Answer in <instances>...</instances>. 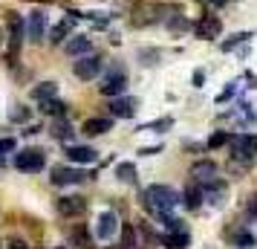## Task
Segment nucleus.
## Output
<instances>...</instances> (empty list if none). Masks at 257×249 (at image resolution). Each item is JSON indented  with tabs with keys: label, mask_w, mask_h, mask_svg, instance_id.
Returning a JSON list of instances; mask_svg holds the SVG:
<instances>
[{
	"label": "nucleus",
	"mask_w": 257,
	"mask_h": 249,
	"mask_svg": "<svg viewBox=\"0 0 257 249\" xmlns=\"http://www.w3.org/2000/svg\"><path fill=\"white\" fill-rule=\"evenodd\" d=\"M55 93H58V84H55V81H41L38 87H32V99H35V102L55 99Z\"/></svg>",
	"instance_id": "20"
},
{
	"label": "nucleus",
	"mask_w": 257,
	"mask_h": 249,
	"mask_svg": "<svg viewBox=\"0 0 257 249\" xmlns=\"http://www.w3.org/2000/svg\"><path fill=\"white\" fill-rule=\"evenodd\" d=\"M188 229H182V232H168V235L162 237V243L168 249H188Z\"/></svg>",
	"instance_id": "19"
},
{
	"label": "nucleus",
	"mask_w": 257,
	"mask_h": 249,
	"mask_svg": "<svg viewBox=\"0 0 257 249\" xmlns=\"http://www.w3.org/2000/svg\"><path fill=\"white\" fill-rule=\"evenodd\" d=\"M139 58H145L142 64H156L159 61V52L156 49H139Z\"/></svg>",
	"instance_id": "30"
},
{
	"label": "nucleus",
	"mask_w": 257,
	"mask_h": 249,
	"mask_svg": "<svg viewBox=\"0 0 257 249\" xmlns=\"http://www.w3.org/2000/svg\"><path fill=\"white\" fill-rule=\"evenodd\" d=\"M29 119V110L26 107H15L12 110V122H26Z\"/></svg>",
	"instance_id": "32"
},
{
	"label": "nucleus",
	"mask_w": 257,
	"mask_h": 249,
	"mask_svg": "<svg viewBox=\"0 0 257 249\" xmlns=\"http://www.w3.org/2000/svg\"><path fill=\"white\" fill-rule=\"evenodd\" d=\"M194 32H197V38H202V41L220 38V32H222V21L217 18V15H202V18L197 21V26H194Z\"/></svg>",
	"instance_id": "9"
},
{
	"label": "nucleus",
	"mask_w": 257,
	"mask_h": 249,
	"mask_svg": "<svg viewBox=\"0 0 257 249\" xmlns=\"http://www.w3.org/2000/svg\"><path fill=\"white\" fill-rule=\"evenodd\" d=\"M72 133H75V131H72V125L64 116L52 125V136H55V139H61V142H70L72 145Z\"/></svg>",
	"instance_id": "21"
},
{
	"label": "nucleus",
	"mask_w": 257,
	"mask_h": 249,
	"mask_svg": "<svg viewBox=\"0 0 257 249\" xmlns=\"http://www.w3.org/2000/svg\"><path fill=\"white\" fill-rule=\"evenodd\" d=\"M124 90H127V75H124V70H121V67H116V70L107 72L104 84H101V96L116 99V96H121Z\"/></svg>",
	"instance_id": "6"
},
{
	"label": "nucleus",
	"mask_w": 257,
	"mask_h": 249,
	"mask_svg": "<svg viewBox=\"0 0 257 249\" xmlns=\"http://www.w3.org/2000/svg\"><path fill=\"white\" fill-rule=\"evenodd\" d=\"M55 209H58L64 217H78V214L87 212V200L78 197V194H67V197H58Z\"/></svg>",
	"instance_id": "10"
},
{
	"label": "nucleus",
	"mask_w": 257,
	"mask_h": 249,
	"mask_svg": "<svg viewBox=\"0 0 257 249\" xmlns=\"http://www.w3.org/2000/svg\"><path fill=\"white\" fill-rule=\"evenodd\" d=\"M248 214H251V217H257V191L248 197Z\"/></svg>",
	"instance_id": "34"
},
{
	"label": "nucleus",
	"mask_w": 257,
	"mask_h": 249,
	"mask_svg": "<svg viewBox=\"0 0 257 249\" xmlns=\"http://www.w3.org/2000/svg\"><path fill=\"white\" fill-rule=\"evenodd\" d=\"M182 203V197L176 194L171 186H162V183H156V186H148V189L142 191V206L148 209L151 214L156 217H162V214H171Z\"/></svg>",
	"instance_id": "1"
},
{
	"label": "nucleus",
	"mask_w": 257,
	"mask_h": 249,
	"mask_svg": "<svg viewBox=\"0 0 257 249\" xmlns=\"http://www.w3.org/2000/svg\"><path fill=\"white\" fill-rule=\"evenodd\" d=\"M116 229H118L116 212H101V217H98V226H95V235L101 237V240H110V237L116 235Z\"/></svg>",
	"instance_id": "15"
},
{
	"label": "nucleus",
	"mask_w": 257,
	"mask_h": 249,
	"mask_svg": "<svg viewBox=\"0 0 257 249\" xmlns=\"http://www.w3.org/2000/svg\"><path fill=\"white\" fill-rule=\"evenodd\" d=\"M67 159H70L72 165H93L95 159H98V151L90 148V145H67Z\"/></svg>",
	"instance_id": "8"
},
{
	"label": "nucleus",
	"mask_w": 257,
	"mask_h": 249,
	"mask_svg": "<svg viewBox=\"0 0 257 249\" xmlns=\"http://www.w3.org/2000/svg\"><path fill=\"white\" fill-rule=\"evenodd\" d=\"M171 125H174V119H171V116H165V119H159V122H153V125H148L145 131H156V133H162V131H168Z\"/></svg>",
	"instance_id": "28"
},
{
	"label": "nucleus",
	"mask_w": 257,
	"mask_h": 249,
	"mask_svg": "<svg viewBox=\"0 0 257 249\" xmlns=\"http://www.w3.org/2000/svg\"><path fill=\"white\" fill-rule=\"evenodd\" d=\"M228 142H231V133L228 131H217L208 139V151H217V148H222V145H228Z\"/></svg>",
	"instance_id": "27"
},
{
	"label": "nucleus",
	"mask_w": 257,
	"mask_h": 249,
	"mask_svg": "<svg viewBox=\"0 0 257 249\" xmlns=\"http://www.w3.org/2000/svg\"><path fill=\"white\" fill-rule=\"evenodd\" d=\"M58 249H67V246H58Z\"/></svg>",
	"instance_id": "39"
},
{
	"label": "nucleus",
	"mask_w": 257,
	"mask_h": 249,
	"mask_svg": "<svg viewBox=\"0 0 257 249\" xmlns=\"http://www.w3.org/2000/svg\"><path fill=\"white\" fill-rule=\"evenodd\" d=\"M205 200V189H202V183H188L185 191H182V203H185V209H199Z\"/></svg>",
	"instance_id": "14"
},
{
	"label": "nucleus",
	"mask_w": 257,
	"mask_h": 249,
	"mask_svg": "<svg viewBox=\"0 0 257 249\" xmlns=\"http://www.w3.org/2000/svg\"><path fill=\"white\" fill-rule=\"evenodd\" d=\"M64 52L70 55V58H81V55H90L93 52V41L87 35H75V38H70L67 44H64Z\"/></svg>",
	"instance_id": "12"
},
{
	"label": "nucleus",
	"mask_w": 257,
	"mask_h": 249,
	"mask_svg": "<svg viewBox=\"0 0 257 249\" xmlns=\"http://www.w3.org/2000/svg\"><path fill=\"white\" fill-rule=\"evenodd\" d=\"M41 110L44 113H49V116H67V105L64 102H58V99H47V102H41Z\"/></svg>",
	"instance_id": "23"
},
{
	"label": "nucleus",
	"mask_w": 257,
	"mask_h": 249,
	"mask_svg": "<svg viewBox=\"0 0 257 249\" xmlns=\"http://www.w3.org/2000/svg\"><path fill=\"white\" fill-rule=\"evenodd\" d=\"M70 35V21H61L58 26H52V32H49V41L52 44H61L64 38Z\"/></svg>",
	"instance_id": "26"
},
{
	"label": "nucleus",
	"mask_w": 257,
	"mask_h": 249,
	"mask_svg": "<svg viewBox=\"0 0 257 249\" xmlns=\"http://www.w3.org/2000/svg\"><path fill=\"white\" fill-rule=\"evenodd\" d=\"M136 113V99H113L110 102V116H116V119H130Z\"/></svg>",
	"instance_id": "17"
},
{
	"label": "nucleus",
	"mask_w": 257,
	"mask_h": 249,
	"mask_svg": "<svg viewBox=\"0 0 257 249\" xmlns=\"http://www.w3.org/2000/svg\"><path fill=\"white\" fill-rule=\"evenodd\" d=\"M47 165V154L41 148H24L15 154V168L18 171H26V174H35L41 168Z\"/></svg>",
	"instance_id": "3"
},
{
	"label": "nucleus",
	"mask_w": 257,
	"mask_h": 249,
	"mask_svg": "<svg viewBox=\"0 0 257 249\" xmlns=\"http://www.w3.org/2000/svg\"><path fill=\"white\" fill-rule=\"evenodd\" d=\"M248 38H251V32H237V35H231L228 41H222L220 49H222V52H231V49H237L240 44H245Z\"/></svg>",
	"instance_id": "25"
},
{
	"label": "nucleus",
	"mask_w": 257,
	"mask_h": 249,
	"mask_svg": "<svg viewBox=\"0 0 257 249\" xmlns=\"http://www.w3.org/2000/svg\"><path fill=\"white\" fill-rule=\"evenodd\" d=\"M162 6L159 3H151V0H142L139 6L133 9V15H130V24L136 26H151V24H156V21H162Z\"/></svg>",
	"instance_id": "4"
},
{
	"label": "nucleus",
	"mask_w": 257,
	"mask_h": 249,
	"mask_svg": "<svg viewBox=\"0 0 257 249\" xmlns=\"http://www.w3.org/2000/svg\"><path fill=\"white\" fill-rule=\"evenodd\" d=\"M231 159H237L240 165H248L251 159H254V154H257V133H237V136H231Z\"/></svg>",
	"instance_id": "2"
},
{
	"label": "nucleus",
	"mask_w": 257,
	"mask_h": 249,
	"mask_svg": "<svg viewBox=\"0 0 257 249\" xmlns=\"http://www.w3.org/2000/svg\"><path fill=\"white\" fill-rule=\"evenodd\" d=\"M44 32H47V15L41 12V9L29 12V21H26V35H29V41L38 44L44 38Z\"/></svg>",
	"instance_id": "11"
},
{
	"label": "nucleus",
	"mask_w": 257,
	"mask_h": 249,
	"mask_svg": "<svg viewBox=\"0 0 257 249\" xmlns=\"http://www.w3.org/2000/svg\"><path fill=\"white\" fill-rule=\"evenodd\" d=\"M116 177L121 180V183H136V165H133V162H118Z\"/></svg>",
	"instance_id": "24"
},
{
	"label": "nucleus",
	"mask_w": 257,
	"mask_h": 249,
	"mask_svg": "<svg viewBox=\"0 0 257 249\" xmlns=\"http://www.w3.org/2000/svg\"><path fill=\"white\" fill-rule=\"evenodd\" d=\"M70 243L75 249H93V237H90V232H87V226L78 223L70 229Z\"/></svg>",
	"instance_id": "18"
},
{
	"label": "nucleus",
	"mask_w": 257,
	"mask_h": 249,
	"mask_svg": "<svg viewBox=\"0 0 257 249\" xmlns=\"http://www.w3.org/2000/svg\"><path fill=\"white\" fill-rule=\"evenodd\" d=\"M211 6H217V9H220V6H225V3H228V0H208Z\"/></svg>",
	"instance_id": "38"
},
{
	"label": "nucleus",
	"mask_w": 257,
	"mask_h": 249,
	"mask_svg": "<svg viewBox=\"0 0 257 249\" xmlns=\"http://www.w3.org/2000/svg\"><path fill=\"white\" fill-rule=\"evenodd\" d=\"M15 148H18V142H15V139H9V136H6V139H0V156L9 154V151H15Z\"/></svg>",
	"instance_id": "31"
},
{
	"label": "nucleus",
	"mask_w": 257,
	"mask_h": 249,
	"mask_svg": "<svg viewBox=\"0 0 257 249\" xmlns=\"http://www.w3.org/2000/svg\"><path fill=\"white\" fill-rule=\"evenodd\" d=\"M191 177L197 180V183H211V180L217 177V162L214 159H197L191 165Z\"/></svg>",
	"instance_id": "13"
},
{
	"label": "nucleus",
	"mask_w": 257,
	"mask_h": 249,
	"mask_svg": "<svg viewBox=\"0 0 257 249\" xmlns=\"http://www.w3.org/2000/svg\"><path fill=\"white\" fill-rule=\"evenodd\" d=\"M139 243H136V229H133V223H121V243H118V249H136Z\"/></svg>",
	"instance_id": "22"
},
{
	"label": "nucleus",
	"mask_w": 257,
	"mask_h": 249,
	"mask_svg": "<svg viewBox=\"0 0 257 249\" xmlns=\"http://www.w3.org/2000/svg\"><path fill=\"white\" fill-rule=\"evenodd\" d=\"M234 243H237V246H254V235H251V232H237V237H234Z\"/></svg>",
	"instance_id": "29"
},
{
	"label": "nucleus",
	"mask_w": 257,
	"mask_h": 249,
	"mask_svg": "<svg viewBox=\"0 0 257 249\" xmlns=\"http://www.w3.org/2000/svg\"><path fill=\"white\" fill-rule=\"evenodd\" d=\"M72 72H75V78H81V81H93L95 75L101 72V58H98V55H81V58L72 64Z\"/></svg>",
	"instance_id": "5"
},
{
	"label": "nucleus",
	"mask_w": 257,
	"mask_h": 249,
	"mask_svg": "<svg viewBox=\"0 0 257 249\" xmlns=\"http://www.w3.org/2000/svg\"><path fill=\"white\" fill-rule=\"evenodd\" d=\"M234 96V87H228V90H225V93H220L217 96V102H228V99H231Z\"/></svg>",
	"instance_id": "37"
},
{
	"label": "nucleus",
	"mask_w": 257,
	"mask_h": 249,
	"mask_svg": "<svg viewBox=\"0 0 257 249\" xmlns=\"http://www.w3.org/2000/svg\"><path fill=\"white\" fill-rule=\"evenodd\" d=\"M9 249H29V243L21 240V237H12V240H9Z\"/></svg>",
	"instance_id": "33"
},
{
	"label": "nucleus",
	"mask_w": 257,
	"mask_h": 249,
	"mask_svg": "<svg viewBox=\"0 0 257 249\" xmlns=\"http://www.w3.org/2000/svg\"><path fill=\"white\" fill-rule=\"evenodd\" d=\"M81 131L87 133V136H101V133L113 131V119H107V116H93V119H87V122H84Z\"/></svg>",
	"instance_id": "16"
},
{
	"label": "nucleus",
	"mask_w": 257,
	"mask_h": 249,
	"mask_svg": "<svg viewBox=\"0 0 257 249\" xmlns=\"http://www.w3.org/2000/svg\"><path fill=\"white\" fill-rule=\"evenodd\" d=\"M49 180H52V186H75V183H84L87 174L78 171V168H72V165H55Z\"/></svg>",
	"instance_id": "7"
},
{
	"label": "nucleus",
	"mask_w": 257,
	"mask_h": 249,
	"mask_svg": "<svg viewBox=\"0 0 257 249\" xmlns=\"http://www.w3.org/2000/svg\"><path fill=\"white\" fill-rule=\"evenodd\" d=\"M202 81H205V72L197 70V72H194V87H202Z\"/></svg>",
	"instance_id": "36"
},
{
	"label": "nucleus",
	"mask_w": 257,
	"mask_h": 249,
	"mask_svg": "<svg viewBox=\"0 0 257 249\" xmlns=\"http://www.w3.org/2000/svg\"><path fill=\"white\" fill-rule=\"evenodd\" d=\"M139 154L142 156H153V154H162V148H159V145H156V148H142Z\"/></svg>",
	"instance_id": "35"
}]
</instances>
